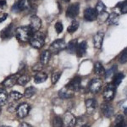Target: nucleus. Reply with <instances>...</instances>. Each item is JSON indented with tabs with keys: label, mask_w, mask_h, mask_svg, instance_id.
Here are the masks:
<instances>
[{
	"label": "nucleus",
	"mask_w": 127,
	"mask_h": 127,
	"mask_svg": "<svg viewBox=\"0 0 127 127\" xmlns=\"http://www.w3.org/2000/svg\"><path fill=\"white\" fill-rule=\"evenodd\" d=\"M34 32H32L29 26H20L15 30V36L20 42H29Z\"/></svg>",
	"instance_id": "1"
},
{
	"label": "nucleus",
	"mask_w": 127,
	"mask_h": 127,
	"mask_svg": "<svg viewBox=\"0 0 127 127\" xmlns=\"http://www.w3.org/2000/svg\"><path fill=\"white\" fill-rule=\"evenodd\" d=\"M30 44L32 47H33L34 48L40 49L43 47L45 43V36L43 33L40 32H34L33 35L32 36L30 39Z\"/></svg>",
	"instance_id": "2"
},
{
	"label": "nucleus",
	"mask_w": 127,
	"mask_h": 127,
	"mask_svg": "<svg viewBox=\"0 0 127 127\" xmlns=\"http://www.w3.org/2000/svg\"><path fill=\"white\" fill-rule=\"evenodd\" d=\"M66 48V42L64 39H57L52 42L49 47V52L51 54H58Z\"/></svg>",
	"instance_id": "3"
},
{
	"label": "nucleus",
	"mask_w": 127,
	"mask_h": 127,
	"mask_svg": "<svg viewBox=\"0 0 127 127\" xmlns=\"http://www.w3.org/2000/svg\"><path fill=\"white\" fill-rule=\"evenodd\" d=\"M115 87L113 85L112 83L107 84L106 87H104L103 92V98L106 102H111L114 97L115 95Z\"/></svg>",
	"instance_id": "4"
},
{
	"label": "nucleus",
	"mask_w": 127,
	"mask_h": 127,
	"mask_svg": "<svg viewBox=\"0 0 127 127\" xmlns=\"http://www.w3.org/2000/svg\"><path fill=\"white\" fill-rule=\"evenodd\" d=\"M32 8V3L30 0H19L17 3H15L12 7V11L14 12H20L24 10L31 9Z\"/></svg>",
	"instance_id": "5"
},
{
	"label": "nucleus",
	"mask_w": 127,
	"mask_h": 127,
	"mask_svg": "<svg viewBox=\"0 0 127 127\" xmlns=\"http://www.w3.org/2000/svg\"><path fill=\"white\" fill-rule=\"evenodd\" d=\"M63 122L65 127H75L77 125V119L70 112H66L63 117Z\"/></svg>",
	"instance_id": "6"
},
{
	"label": "nucleus",
	"mask_w": 127,
	"mask_h": 127,
	"mask_svg": "<svg viewBox=\"0 0 127 127\" xmlns=\"http://www.w3.org/2000/svg\"><path fill=\"white\" fill-rule=\"evenodd\" d=\"M102 86H103V81H102V80L99 78H95L90 81L89 85H88V87H89V91L91 92L92 93L96 94L101 90Z\"/></svg>",
	"instance_id": "7"
},
{
	"label": "nucleus",
	"mask_w": 127,
	"mask_h": 127,
	"mask_svg": "<svg viewBox=\"0 0 127 127\" xmlns=\"http://www.w3.org/2000/svg\"><path fill=\"white\" fill-rule=\"evenodd\" d=\"M80 12V3H75L70 4L66 10V16L70 19H75L79 15Z\"/></svg>",
	"instance_id": "8"
},
{
	"label": "nucleus",
	"mask_w": 127,
	"mask_h": 127,
	"mask_svg": "<svg viewBox=\"0 0 127 127\" xmlns=\"http://www.w3.org/2000/svg\"><path fill=\"white\" fill-rule=\"evenodd\" d=\"M81 78L80 76H75L71 80L66 86L67 88L71 90L72 92H78L81 88Z\"/></svg>",
	"instance_id": "9"
},
{
	"label": "nucleus",
	"mask_w": 127,
	"mask_h": 127,
	"mask_svg": "<svg viewBox=\"0 0 127 127\" xmlns=\"http://www.w3.org/2000/svg\"><path fill=\"white\" fill-rule=\"evenodd\" d=\"M30 28L33 32H39L41 26H42V20L36 15H32L30 20Z\"/></svg>",
	"instance_id": "10"
},
{
	"label": "nucleus",
	"mask_w": 127,
	"mask_h": 127,
	"mask_svg": "<svg viewBox=\"0 0 127 127\" xmlns=\"http://www.w3.org/2000/svg\"><path fill=\"white\" fill-rule=\"evenodd\" d=\"M84 18L87 21H94L97 19V13L93 8H87L84 10Z\"/></svg>",
	"instance_id": "11"
},
{
	"label": "nucleus",
	"mask_w": 127,
	"mask_h": 127,
	"mask_svg": "<svg viewBox=\"0 0 127 127\" xmlns=\"http://www.w3.org/2000/svg\"><path fill=\"white\" fill-rule=\"evenodd\" d=\"M101 112L104 117L111 118L114 114V109L111 104L108 103H104L101 105Z\"/></svg>",
	"instance_id": "12"
},
{
	"label": "nucleus",
	"mask_w": 127,
	"mask_h": 127,
	"mask_svg": "<svg viewBox=\"0 0 127 127\" xmlns=\"http://www.w3.org/2000/svg\"><path fill=\"white\" fill-rule=\"evenodd\" d=\"M29 111H30V105L28 103H23L18 106L16 113H17L18 117L22 119L25 118L26 116H27V114H29Z\"/></svg>",
	"instance_id": "13"
},
{
	"label": "nucleus",
	"mask_w": 127,
	"mask_h": 127,
	"mask_svg": "<svg viewBox=\"0 0 127 127\" xmlns=\"http://www.w3.org/2000/svg\"><path fill=\"white\" fill-rule=\"evenodd\" d=\"M104 39V32L99 31L93 36V45L96 48L100 49L103 46V42Z\"/></svg>",
	"instance_id": "14"
},
{
	"label": "nucleus",
	"mask_w": 127,
	"mask_h": 127,
	"mask_svg": "<svg viewBox=\"0 0 127 127\" xmlns=\"http://www.w3.org/2000/svg\"><path fill=\"white\" fill-rule=\"evenodd\" d=\"M97 107V102L94 98H89L86 101V108L88 114H93Z\"/></svg>",
	"instance_id": "15"
},
{
	"label": "nucleus",
	"mask_w": 127,
	"mask_h": 127,
	"mask_svg": "<svg viewBox=\"0 0 127 127\" xmlns=\"http://www.w3.org/2000/svg\"><path fill=\"white\" fill-rule=\"evenodd\" d=\"M13 32H14V25L13 23H11L0 32V36H1L3 39L10 38L13 36Z\"/></svg>",
	"instance_id": "16"
},
{
	"label": "nucleus",
	"mask_w": 127,
	"mask_h": 127,
	"mask_svg": "<svg viewBox=\"0 0 127 127\" xmlns=\"http://www.w3.org/2000/svg\"><path fill=\"white\" fill-rule=\"evenodd\" d=\"M75 95V93L69 90L66 87L62 88L59 91V97L62 99H69V98H72Z\"/></svg>",
	"instance_id": "17"
},
{
	"label": "nucleus",
	"mask_w": 127,
	"mask_h": 127,
	"mask_svg": "<svg viewBox=\"0 0 127 127\" xmlns=\"http://www.w3.org/2000/svg\"><path fill=\"white\" fill-rule=\"evenodd\" d=\"M19 78L18 75H10L8 78H6L3 82V85L5 87L7 88H10L12 87L15 85L17 83V80Z\"/></svg>",
	"instance_id": "18"
},
{
	"label": "nucleus",
	"mask_w": 127,
	"mask_h": 127,
	"mask_svg": "<svg viewBox=\"0 0 127 127\" xmlns=\"http://www.w3.org/2000/svg\"><path fill=\"white\" fill-rule=\"evenodd\" d=\"M87 43L86 41H83V42H80V43H78L76 52H75L76 53V55L79 58L82 57L83 55L86 54V52H87Z\"/></svg>",
	"instance_id": "19"
},
{
	"label": "nucleus",
	"mask_w": 127,
	"mask_h": 127,
	"mask_svg": "<svg viewBox=\"0 0 127 127\" xmlns=\"http://www.w3.org/2000/svg\"><path fill=\"white\" fill-rule=\"evenodd\" d=\"M47 79H48V75H47L46 73L42 72V71H38V72H36V74L34 76V81H35V83H36V84L44 82V81H46Z\"/></svg>",
	"instance_id": "20"
},
{
	"label": "nucleus",
	"mask_w": 127,
	"mask_h": 127,
	"mask_svg": "<svg viewBox=\"0 0 127 127\" xmlns=\"http://www.w3.org/2000/svg\"><path fill=\"white\" fill-rule=\"evenodd\" d=\"M77 46H78L77 39H73V40L69 41L68 45L66 46L67 52L69 53V54H75V53L76 52Z\"/></svg>",
	"instance_id": "21"
},
{
	"label": "nucleus",
	"mask_w": 127,
	"mask_h": 127,
	"mask_svg": "<svg viewBox=\"0 0 127 127\" xmlns=\"http://www.w3.org/2000/svg\"><path fill=\"white\" fill-rule=\"evenodd\" d=\"M51 57V53L49 52V50H44L42 51V53L40 55V63L42 65L48 64L49 62V59Z\"/></svg>",
	"instance_id": "22"
},
{
	"label": "nucleus",
	"mask_w": 127,
	"mask_h": 127,
	"mask_svg": "<svg viewBox=\"0 0 127 127\" xmlns=\"http://www.w3.org/2000/svg\"><path fill=\"white\" fill-rule=\"evenodd\" d=\"M93 70H94V73L97 75H105V71H106L104 67L103 66V64L100 62H96L94 64Z\"/></svg>",
	"instance_id": "23"
},
{
	"label": "nucleus",
	"mask_w": 127,
	"mask_h": 127,
	"mask_svg": "<svg viewBox=\"0 0 127 127\" xmlns=\"http://www.w3.org/2000/svg\"><path fill=\"white\" fill-rule=\"evenodd\" d=\"M119 20H120V16H119L118 14L115 13V12H112L108 15L107 22L108 25H118Z\"/></svg>",
	"instance_id": "24"
},
{
	"label": "nucleus",
	"mask_w": 127,
	"mask_h": 127,
	"mask_svg": "<svg viewBox=\"0 0 127 127\" xmlns=\"http://www.w3.org/2000/svg\"><path fill=\"white\" fill-rule=\"evenodd\" d=\"M125 78V75L122 72H119L114 75V80H113V85L115 87H117L120 86V84L121 83V81Z\"/></svg>",
	"instance_id": "25"
},
{
	"label": "nucleus",
	"mask_w": 127,
	"mask_h": 127,
	"mask_svg": "<svg viewBox=\"0 0 127 127\" xmlns=\"http://www.w3.org/2000/svg\"><path fill=\"white\" fill-rule=\"evenodd\" d=\"M8 97L9 95H8L7 92L3 88H0V106L6 104L8 101Z\"/></svg>",
	"instance_id": "26"
},
{
	"label": "nucleus",
	"mask_w": 127,
	"mask_h": 127,
	"mask_svg": "<svg viewBox=\"0 0 127 127\" xmlns=\"http://www.w3.org/2000/svg\"><path fill=\"white\" fill-rule=\"evenodd\" d=\"M30 81V77L28 76V75H20L19 78L17 80V84L20 86H22V87H24V86H26V84Z\"/></svg>",
	"instance_id": "27"
},
{
	"label": "nucleus",
	"mask_w": 127,
	"mask_h": 127,
	"mask_svg": "<svg viewBox=\"0 0 127 127\" xmlns=\"http://www.w3.org/2000/svg\"><path fill=\"white\" fill-rule=\"evenodd\" d=\"M53 127H64L63 119L59 116H54L52 120Z\"/></svg>",
	"instance_id": "28"
},
{
	"label": "nucleus",
	"mask_w": 127,
	"mask_h": 127,
	"mask_svg": "<svg viewBox=\"0 0 127 127\" xmlns=\"http://www.w3.org/2000/svg\"><path fill=\"white\" fill-rule=\"evenodd\" d=\"M78 27H79V22L77 20H73L71 22V24L69 26V27L67 28V32L69 33H74V32H76Z\"/></svg>",
	"instance_id": "29"
},
{
	"label": "nucleus",
	"mask_w": 127,
	"mask_h": 127,
	"mask_svg": "<svg viewBox=\"0 0 127 127\" xmlns=\"http://www.w3.org/2000/svg\"><path fill=\"white\" fill-rule=\"evenodd\" d=\"M125 124V118L122 114H118L115 118L114 127H123Z\"/></svg>",
	"instance_id": "30"
},
{
	"label": "nucleus",
	"mask_w": 127,
	"mask_h": 127,
	"mask_svg": "<svg viewBox=\"0 0 127 127\" xmlns=\"http://www.w3.org/2000/svg\"><path fill=\"white\" fill-rule=\"evenodd\" d=\"M35 93H36V88L34 87H29L26 88V91H25L24 96L26 98H31Z\"/></svg>",
	"instance_id": "31"
},
{
	"label": "nucleus",
	"mask_w": 127,
	"mask_h": 127,
	"mask_svg": "<svg viewBox=\"0 0 127 127\" xmlns=\"http://www.w3.org/2000/svg\"><path fill=\"white\" fill-rule=\"evenodd\" d=\"M95 9H96V11H97V15H98V14L103 13V12L106 11V6L103 3V2L99 0V1L97 2V5H96Z\"/></svg>",
	"instance_id": "32"
},
{
	"label": "nucleus",
	"mask_w": 127,
	"mask_h": 127,
	"mask_svg": "<svg viewBox=\"0 0 127 127\" xmlns=\"http://www.w3.org/2000/svg\"><path fill=\"white\" fill-rule=\"evenodd\" d=\"M108 15L109 14L108 12H103V13H101V14H98L97 15V21L99 22V24H103V22L107 21L108 18Z\"/></svg>",
	"instance_id": "33"
},
{
	"label": "nucleus",
	"mask_w": 127,
	"mask_h": 127,
	"mask_svg": "<svg viewBox=\"0 0 127 127\" xmlns=\"http://www.w3.org/2000/svg\"><path fill=\"white\" fill-rule=\"evenodd\" d=\"M9 96H10V97L14 100V101H18V100L21 99V98L23 97V95H22L21 93H19V92H16V91L11 92L9 94Z\"/></svg>",
	"instance_id": "34"
},
{
	"label": "nucleus",
	"mask_w": 127,
	"mask_h": 127,
	"mask_svg": "<svg viewBox=\"0 0 127 127\" xmlns=\"http://www.w3.org/2000/svg\"><path fill=\"white\" fill-rule=\"evenodd\" d=\"M116 69H117V66H116V65H114V66H112L109 69L106 70L105 71V75H104L105 78H109V77H111L112 75H115Z\"/></svg>",
	"instance_id": "35"
},
{
	"label": "nucleus",
	"mask_w": 127,
	"mask_h": 127,
	"mask_svg": "<svg viewBox=\"0 0 127 127\" xmlns=\"http://www.w3.org/2000/svg\"><path fill=\"white\" fill-rule=\"evenodd\" d=\"M119 61L121 64H126L127 62V48L121 53L120 58H119Z\"/></svg>",
	"instance_id": "36"
},
{
	"label": "nucleus",
	"mask_w": 127,
	"mask_h": 127,
	"mask_svg": "<svg viewBox=\"0 0 127 127\" xmlns=\"http://www.w3.org/2000/svg\"><path fill=\"white\" fill-rule=\"evenodd\" d=\"M61 76V72H55L52 75V77H51V80H52V83L55 84L57 83V81H59V78Z\"/></svg>",
	"instance_id": "37"
},
{
	"label": "nucleus",
	"mask_w": 127,
	"mask_h": 127,
	"mask_svg": "<svg viewBox=\"0 0 127 127\" xmlns=\"http://www.w3.org/2000/svg\"><path fill=\"white\" fill-rule=\"evenodd\" d=\"M54 27H55V30H56V32H57V33H58V34L61 33V32H63V30H64V26H63L62 22H60V21L56 22V23H55Z\"/></svg>",
	"instance_id": "38"
},
{
	"label": "nucleus",
	"mask_w": 127,
	"mask_h": 127,
	"mask_svg": "<svg viewBox=\"0 0 127 127\" xmlns=\"http://www.w3.org/2000/svg\"><path fill=\"white\" fill-rule=\"evenodd\" d=\"M17 108H18V106L16 103H10L9 104V106H8V110H9V112H10V113H13L17 110Z\"/></svg>",
	"instance_id": "39"
},
{
	"label": "nucleus",
	"mask_w": 127,
	"mask_h": 127,
	"mask_svg": "<svg viewBox=\"0 0 127 127\" xmlns=\"http://www.w3.org/2000/svg\"><path fill=\"white\" fill-rule=\"evenodd\" d=\"M120 12L122 14H127V2L121 3V7H120Z\"/></svg>",
	"instance_id": "40"
},
{
	"label": "nucleus",
	"mask_w": 127,
	"mask_h": 127,
	"mask_svg": "<svg viewBox=\"0 0 127 127\" xmlns=\"http://www.w3.org/2000/svg\"><path fill=\"white\" fill-rule=\"evenodd\" d=\"M7 17H8V14H4V15L0 18V23H2L3 21H4V20L7 19Z\"/></svg>",
	"instance_id": "41"
},
{
	"label": "nucleus",
	"mask_w": 127,
	"mask_h": 127,
	"mask_svg": "<svg viewBox=\"0 0 127 127\" xmlns=\"http://www.w3.org/2000/svg\"><path fill=\"white\" fill-rule=\"evenodd\" d=\"M19 127H32L30 126L29 124H27V123H21V124L20 125V126Z\"/></svg>",
	"instance_id": "42"
},
{
	"label": "nucleus",
	"mask_w": 127,
	"mask_h": 127,
	"mask_svg": "<svg viewBox=\"0 0 127 127\" xmlns=\"http://www.w3.org/2000/svg\"><path fill=\"white\" fill-rule=\"evenodd\" d=\"M6 1L5 0H0V6H5Z\"/></svg>",
	"instance_id": "43"
},
{
	"label": "nucleus",
	"mask_w": 127,
	"mask_h": 127,
	"mask_svg": "<svg viewBox=\"0 0 127 127\" xmlns=\"http://www.w3.org/2000/svg\"><path fill=\"white\" fill-rule=\"evenodd\" d=\"M124 113H125V114L127 116V107L124 108Z\"/></svg>",
	"instance_id": "44"
},
{
	"label": "nucleus",
	"mask_w": 127,
	"mask_h": 127,
	"mask_svg": "<svg viewBox=\"0 0 127 127\" xmlns=\"http://www.w3.org/2000/svg\"><path fill=\"white\" fill-rule=\"evenodd\" d=\"M81 127H90V126L88 124H85V125H82V126Z\"/></svg>",
	"instance_id": "45"
},
{
	"label": "nucleus",
	"mask_w": 127,
	"mask_h": 127,
	"mask_svg": "<svg viewBox=\"0 0 127 127\" xmlns=\"http://www.w3.org/2000/svg\"><path fill=\"white\" fill-rule=\"evenodd\" d=\"M1 127H9V126H1Z\"/></svg>",
	"instance_id": "46"
},
{
	"label": "nucleus",
	"mask_w": 127,
	"mask_h": 127,
	"mask_svg": "<svg viewBox=\"0 0 127 127\" xmlns=\"http://www.w3.org/2000/svg\"><path fill=\"white\" fill-rule=\"evenodd\" d=\"M64 1H65V2H68V1H69V0H64Z\"/></svg>",
	"instance_id": "47"
},
{
	"label": "nucleus",
	"mask_w": 127,
	"mask_h": 127,
	"mask_svg": "<svg viewBox=\"0 0 127 127\" xmlns=\"http://www.w3.org/2000/svg\"><path fill=\"white\" fill-rule=\"evenodd\" d=\"M0 113H1V107H0Z\"/></svg>",
	"instance_id": "48"
}]
</instances>
